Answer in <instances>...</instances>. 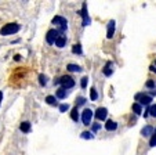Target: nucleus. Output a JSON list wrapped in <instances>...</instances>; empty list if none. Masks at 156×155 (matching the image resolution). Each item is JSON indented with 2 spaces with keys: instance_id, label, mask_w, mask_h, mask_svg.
Masks as SVG:
<instances>
[{
  "instance_id": "15",
  "label": "nucleus",
  "mask_w": 156,
  "mask_h": 155,
  "mask_svg": "<svg viewBox=\"0 0 156 155\" xmlns=\"http://www.w3.org/2000/svg\"><path fill=\"white\" fill-rule=\"evenodd\" d=\"M46 102H47L48 105H57L58 102H57V98L54 96H47L46 97Z\"/></svg>"
},
{
  "instance_id": "5",
  "label": "nucleus",
  "mask_w": 156,
  "mask_h": 155,
  "mask_svg": "<svg viewBox=\"0 0 156 155\" xmlns=\"http://www.w3.org/2000/svg\"><path fill=\"white\" fill-rule=\"evenodd\" d=\"M82 18H83V22H82V25H83V27H88L91 21H90V17H88L87 4H86V2H83V4H82Z\"/></svg>"
},
{
  "instance_id": "31",
  "label": "nucleus",
  "mask_w": 156,
  "mask_h": 155,
  "mask_svg": "<svg viewBox=\"0 0 156 155\" xmlns=\"http://www.w3.org/2000/svg\"><path fill=\"white\" fill-rule=\"evenodd\" d=\"M2 100H3V91H0V105H2Z\"/></svg>"
},
{
  "instance_id": "12",
  "label": "nucleus",
  "mask_w": 156,
  "mask_h": 155,
  "mask_svg": "<svg viewBox=\"0 0 156 155\" xmlns=\"http://www.w3.org/2000/svg\"><path fill=\"white\" fill-rule=\"evenodd\" d=\"M102 72H104V75L105 76H111L113 73V69H112V62H108V64L104 67V69H102Z\"/></svg>"
},
{
  "instance_id": "14",
  "label": "nucleus",
  "mask_w": 156,
  "mask_h": 155,
  "mask_svg": "<svg viewBox=\"0 0 156 155\" xmlns=\"http://www.w3.org/2000/svg\"><path fill=\"white\" fill-rule=\"evenodd\" d=\"M30 123L29 122H22L21 123V126H20V129H21V132H24V133H29L30 132Z\"/></svg>"
},
{
  "instance_id": "7",
  "label": "nucleus",
  "mask_w": 156,
  "mask_h": 155,
  "mask_svg": "<svg viewBox=\"0 0 156 155\" xmlns=\"http://www.w3.org/2000/svg\"><path fill=\"white\" fill-rule=\"evenodd\" d=\"M58 36H59L58 31L57 29H50L47 32V35H46V40H47L48 44H53V43H55V40L58 39Z\"/></svg>"
},
{
  "instance_id": "11",
  "label": "nucleus",
  "mask_w": 156,
  "mask_h": 155,
  "mask_svg": "<svg viewBox=\"0 0 156 155\" xmlns=\"http://www.w3.org/2000/svg\"><path fill=\"white\" fill-rule=\"evenodd\" d=\"M105 129H106V130H109V132H113V130H116V129H118V123L113 122V120H106Z\"/></svg>"
},
{
  "instance_id": "24",
  "label": "nucleus",
  "mask_w": 156,
  "mask_h": 155,
  "mask_svg": "<svg viewBox=\"0 0 156 155\" xmlns=\"http://www.w3.org/2000/svg\"><path fill=\"white\" fill-rule=\"evenodd\" d=\"M149 146H151V147H156V132H153V135L151 136Z\"/></svg>"
},
{
  "instance_id": "2",
  "label": "nucleus",
  "mask_w": 156,
  "mask_h": 155,
  "mask_svg": "<svg viewBox=\"0 0 156 155\" xmlns=\"http://www.w3.org/2000/svg\"><path fill=\"white\" fill-rule=\"evenodd\" d=\"M54 83H59V85H62V89H65V90H68V89L73 87L75 86V80L72 79L71 76H61L59 79L54 80Z\"/></svg>"
},
{
  "instance_id": "4",
  "label": "nucleus",
  "mask_w": 156,
  "mask_h": 155,
  "mask_svg": "<svg viewBox=\"0 0 156 155\" xmlns=\"http://www.w3.org/2000/svg\"><path fill=\"white\" fill-rule=\"evenodd\" d=\"M136 100H137V102H138L140 105H149L151 102H152V97L147 96V94H144V93L136 94Z\"/></svg>"
},
{
  "instance_id": "19",
  "label": "nucleus",
  "mask_w": 156,
  "mask_h": 155,
  "mask_svg": "<svg viewBox=\"0 0 156 155\" xmlns=\"http://www.w3.org/2000/svg\"><path fill=\"white\" fill-rule=\"evenodd\" d=\"M68 69L71 71V72H80V71H82V68H80L79 65H75V64H69V65H68Z\"/></svg>"
},
{
  "instance_id": "26",
  "label": "nucleus",
  "mask_w": 156,
  "mask_h": 155,
  "mask_svg": "<svg viewBox=\"0 0 156 155\" xmlns=\"http://www.w3.org/2000/svg\"><path fill=\"white\" fill-rule=\"evenodd\" d=\"M84 102H86V98H84V97H77V98H76V107H77V105H83Z\"/></svg>"
},
{
  "instance_id": "32",
  "label": "nucleus",
  "mask_w": 156,
  "mask_h": 155,
  "mask_svg": "<svg viewBox=\"0 0 156 155\" xmlns=\"http://www.w3.org/2000/svg\"><path fill=\"white\" fill-rule=\"evenodd\" d=\"M14 60H15V61H20V60H21V57H20V56H18V54H17V56L14 57Z\"/></svg>"
},
{
  "instance_id": "1",
  "label": "nucleus",
  "mask_w": 156,
  "mask_h": 155,
  "mask_svg": "<svg viewBox=\"0 0 156 155\" xmlns=\"http://www.w3.org/2000/svg\"><path fill=\"white\" fill-rule=\"evenodd\" d=\"M20 24L17 22H11V24H6L2 29H0V35L3 36H9V35H14V33H17L18 31H20Z\"/></svg>"
},
{
  "instance_id": "22",
  "label": "nucleus",
  "mask_w": 156,
  "mask_h": 155,
  "mask_svg": "<svg viewBox=\"0 0 156 155\" xmlns=\"http://www.w3.org/2000/svg\"><path fill=\"white\" fill-rule=\"evenodd\" d=\"M90 98H91L93 101H95V100L98 98V93H97V90H95V87H91V90H90Z\"/></svg>"
},
{
  "instance_id": "17",
  "label": "nucleus",
  "mask_w": 156,
  "mask_h": 155,
  "mask_svg": "<svg viewBox=\"0 0 156 155\" xmlns=\"http://www.w3.org/2000/svg\"><path fill=\"white\" fill-rule=\"evenodd\" d=\"M71 118H72V120H75V122H77V120H79V111H77V107H75V108L72 109Z\"/></svg>"
},
{
  "instance_id": "9",
  "label": "nucleus",
  "mask_w": 156,
  "mask_h": 155,
  "mask_svg": "<svg viewBox=\"0 0 156 155\" xmlns=\"http://www.w3.org/2000/svg\"><path fill=\"white\" fill-rule=\"evenodd\" d=\"M106 116H108V109L106 108H98L97 111H95V118H97L98 120H105Z\"/></svg>"
},
{
  "instance_id": "27",
  "label": "nucleus",
  "mask_w": 156,
  "mask_h": 155,
  "mask_svg": "<svg viewBox=\"0 0 156 155\" xmlns=\"http://www.w3.org/2000/svg\"><path fill=\"white\" fill-rule=\"evenodd\" d=\"M87 80H88L87 76L82 78V82H80V86H82V89H86V87H87Z\"/></svg>"
},
{
  "instance_id": "23",
  "label": "nucleus",
  "mask_w": 156,
  "mask_h": 155,
  "mask_svg": "<svg viewBox=\"0 0 156 155\" xmlns=\"http://www.w3.org/2000/svg\"><path fill=\"white\" fill-rule=\"evenodd\" d=\"M72 53L82 54V46H80V44H73V47H72Z\"/></svg>"
},
{
  "instance_id": "28",
  "label": "nucleus",
  "mask_w": 156,
  "mask_h": 155,
  "mask_svg": "<svg viewBox=\"0 0 156 155\" xmlns=\"http://www.w3.org/2000/svg\"><path fill=\"white\" fill-rule=\"evenodd\" d=\"M68 109H69L68 104H62V105H59V111L61 112H65V111H68Z\"/></svg>"
},
{
  "instance_id": "25",
  "label": "nucleus",
  "mask_w": 156,
  "mask_h": 155,
  "mask_svg": "<svg viewBox=\"0 0 156 155\" xmlns=\"http://www.w3.org/2000/svg\"><path fill=\"white\" fill-rule=\"evenodd\" d=\"M148 112H149L153 118H156V104H155V105H151L149 108H148Z\"/></svg>"
},
{
  "instance_id": "21",
  "label": "nucleus",
  "mask_w": 156,
  "mask_h": 155,
  "mask_svg": "<svg viewBox=\"0 0 156 155\" xmlns=\"http://www.w3.org/2000/svg\"><path fill=\"white\" fill-rule=\"evenodd\" d=\"M82 138H84V140H93L94 136H93L91 132H83L82 133Z\"/></svg>"
},
{
  "instance_id": "33",
  "label": "nucleus",
  "mask_w": 156,
  "mask_h": 155,
  "mask_svg": "<svg viewBox=\"0 0 156 155\" xmlns=\"http://www.w3.org/2000/svg\"><path fill=\"white\" fill-rule=\"evenodd\" d=\"M149 69H151V71H152V72H155V73H156V68H155V67H153V65H152V67H151V68H149Z\"/></svg>"
},
{
  "instance_id": "18",
  "label": "nucleus",
  "mask_w": 156,
  "mask_h": 155,
  "mask_svg": "<svg viewBox=\"0 0 156 155\" xmlns=\"http://www.w3.org/2000/svg\"><path fill=\"white\" fill-rule=\"evenodd\" d=\"M133 111L136 112V115H140L142 112V108H141V105H140L138 102H134V104H133Z\"/></svg>"
},
{
  "instance_id": "6",
  "label": "nucleus",
  "mask_w": 156,
  "mask_h": 155,
  "mask_svg": "<svg viewBox=\"0 0 156 155\" xmlns=\"http://www.w3.org/2000/svg\"><path fill=\"white\" fill-rule=\"evenodd\" d=\"M91 119H93V111L91 109H88V108H86L84 111H83V114H82L83 125H86V126L91 125Z\"/></svg>"
},
{
  "instance_id": "8",
  "label": "nucleus",
  "mask_w": 156,
  "mask_h": 155,
  "mask_svg": "<svg viewBox=\"0 0 156 155\" xmlns=\"http://www.w3.org/2000/svg\"><path fill=\"white\" fill-rule=\"evenodd\" d=\"M115 20H111L108 22V29H106V38L112 39L113 35H115Z\"/></svg>"
},
{
  "instance_id": "16",
  "label": "nucleus",
  "mask_w": 156,
  "mask_h": 155,
  "mask_svg": "<svg viewBox=\"0 0 156 155\" xmlns=\"http://www.w3.org/2000/svg\"><path fill=\"white\" fill-rule=\"evenodd\" d=\"M66 96H68V91L65 90V89L59 87L58 90H57V97H58V98H65Z\"/></svg>"
},
{
  "instance_id": "3",
  "label": "nucleus",
  "mask_w": 156,
  "mask_h": 155,
  "mask_svg": "<svg viewBox=\"0 0 156 155\" xmlns=\"http://www.w3.org/2000/svg\"><path fill=\"white\" fill-rule=\"evenodd\" d=\"M53 24H55V25H58V32L62 33L66 31V28H68V21L65 20L64 17H61V15H57V17L53 18Z\"/></svg>"
},
{
  "instance_id": "30",
  "label": "nucleus",
  "mask_w": 156,
  "mask_h": 155,
  "mask_svg": "<svg viewBox=\"0 0 156 155\" xmlns=\"http://www.w3.org/2000/svg\"><path fill=\"white\" fill-rule=\"evenodd\" d=\"M147 86H148V87H155V82H153V80H148Z\"/></svg>"
},
{
  "instance_id": "20",
  "label": "nucleus",
  "mask_w": 156,
  "mask_h": 155,
  "mask_svg": "<svg viewBox=\"0 0 156 155\" xmlns=\"http://www.w3.org/2000/svg\"><path fill=\"white\" fill-rule=\"evenodd\" d=\"M39 83H40L41 86L47 85V76L43 75V73H40V75H39Z\"/></svg>"
},
{
  "instance_id": "13",
  "label": "nucleus",
  "mask_w": 156,
  "mask_h": 155,
  "mask_svg": "<svg viewBox=\"0 0 156 155\" xmlns=\"http://www.w3.org/2000/svg\"><path fill=\"white\" fill-rule=\"evenodd\" d=\"M65 44H66V38H65V36H62V35H59L58 39L55 40V46L59 47V49H62Z\"/></svg>"
},
{
  "instance_id": "29",
  "label": "nucleus",
  "mask_w": 156,
  "mask_h": 155,
  "mask_svg": "<svg viewBox=\"0 0 156 155\" xmlns=\"http://www.w3.org/2000/svg\"><path fill=\"white\" fill-rule=\"evenodd\" d=\"M100 129H101V125H100V123H94V125H93V130H94V132H98Z\"/></svg>"
},
{
  "instance_id": "10",
  "label": "nucleus",
  "mask_w": 156,
  "mask_h": 155,
  "mask_svg": "<svg viewBox=\"0 0 156 155\" xmlns=\"http://www.w3.org/2000/svg\"><path fill=\"white\" fill-rule=\"evenodd\" d=\"M153 132H155V129H153L152 126H145V127L141 130V135L144 136V137H148V136H152Z\"/></svg>"
}]
</instances>
